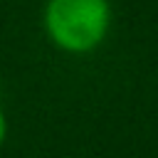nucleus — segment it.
Wrapping results in <instances>:
<instances>
[{
    "label": "nucleus",
    "mask_w": 158,
    "mask_h": 158,
    "mask_svg": "<svg viewBox=\"0 0 158 158\" xmlns=\"http://www.w3.org/2000/svg\"><path fill=\"white\" fill-rule=\"evenodd\" d=\"M42 25L49 42L67 54L94 52L109 35V0H47Z\"/></svg>",
    "instance_id": "1"
},
{
    "label": "nucleus",
    "mask_w": 158,
    "mask_h": 158,
    "mask_svg": "<svg viewBox=\"0 0 158 158\" xmlns=\"http://www.w3.org/2000/svg\"><path fill=\"white\" fill-rule=\"evenodd\" d=\"M5 141H7V114L0 104V148L5 146Z\"/></svg>",
    "instance_id": "2"
}]
</instances>
